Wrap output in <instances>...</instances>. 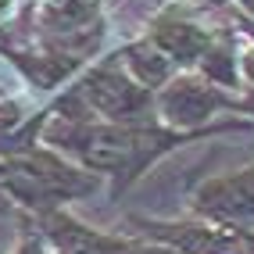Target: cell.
I'll return each instance as SVG.
<instances>
[{"mask_svg": "<svg viewBox=\"0 0 254 254\" xmlns=\"http://www.w3.org/2000/svg\"><path fill=\"white\" fill-rule=\"evenodd\" d=\"M161 40H165V47H172L179 58H190L193 50L204 43L200 40V32H193V29H186V25H176V29H165L161 32Z\"/></svg>", "mask_w": 254, "mask_h": 254, "instance_id": "obj_2", "label": "cell"}, {"mask_svg": "<svg viewBox=\"0 0 254 254\" xmlns=\"http://www.w3.org/2000/svg\"><path fill=\"white\" fill-rule=\"evenodd\" d=\"M208 104H211V97L200 93L197 86H179V93H172V100H168L172 111L179 108V122H193V118L208 115Z\"/></svg>", "mask_w": 254, "mask_h": 254, "instance_id": "obj_1", "label": "cell"}, {"mask_svg": "<svg viewBox=\"0 0 254 254\" xmlns=\"http://www.w3.org/2000/svg\"><path fill=\"white\" fill-rule=\"evenodd\" d=\"M251 7H254V0H251Z\"/></svg>", "mask_w": 254, "mask_h": 254, "instance_id": "obj_4", "label": "cell"}, {"mask_svg": "<svg viewBox=\"0 0 254 254\" xmlns=\"http://www.w3.org/2000/svg\"><path fill=\"white\" fill-rule=\"evenodd\" d=\"M251 75H254V58H251Z\"/></svg>", "mask_w": 254, "mask_h": 254, "instance_id": "obj_3", "label": "cell"}]
</instances>
